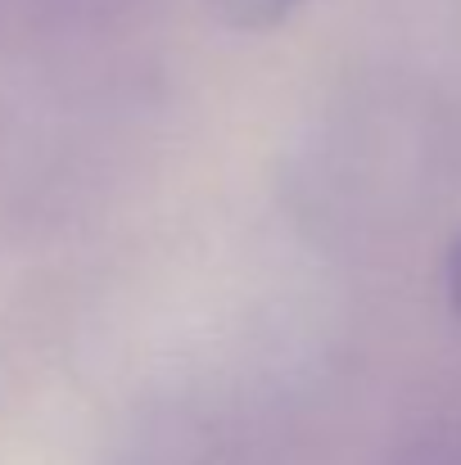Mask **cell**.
<instances>
[{
    "label": "cell",
    "instance_id": "obj_1",
    "mask_svg": "<svg viewBox=\"0 0 461 465\" xmlns=\"http://www.w3.org/2000/svg\"><path fill=\"white\" fill-rule=\"evenodd\" d=\"M304 0H213V9L231 23V27H245V32H263V27H276L286 23Z\"/></svg>",
    "mask_w": 461,
    "mask_h": 465
},
{
    "label": "cell",
    "instance_id": "obj_2",
    "mask_svg": "<svg viewBox=\"0 0 461 465\" xmlns=\"http://www.w3.org/2000/svg\"><path fill=\"white\" fill-rule=\"evenodd\" d=\"M448 299H453V312L461 316V235L453 244V253H448Z\"/></svg>",
    "mask_w": 461,
    "mask_h": 465
}]
</instances>
